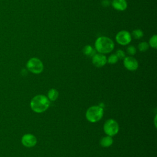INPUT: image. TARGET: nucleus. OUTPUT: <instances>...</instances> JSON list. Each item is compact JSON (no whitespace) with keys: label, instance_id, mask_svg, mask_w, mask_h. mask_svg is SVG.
I'll return each instance as SVG.
<instances>
[{"label":"nucleus","instance_id":"obj_1","mask_svg":"<svg viewBox=\"0 0 157 157\" xmlns=\"http://www.w3.org/2000/svg\"><path fill=\"white\" fill-rule=\"evenodd\" d=\"M50 104V101L46 96L37 94L31 99L30 107L35 113H40L45 112L48 109Z\"/></svg>","mask_w":157,"mask_h":157},{"label":"nucleus","instance_id":"obj_2","mask_svg":"<svg viewBox=\"0 0 157 157\" xmlns=\"http://www.w3.org/2000/svg\"><path fill=\"white\" fill-rule=\"evenodd\" d=\"M94 47L96 51L98 52V53L106 54L113 50L115 44L110 38L106 36H101L96 40Z\"/></svg>","mask_w":157,"mask_h":157},{"label":"nucleus","instance_id":"obj_3","mask_svg":"<svg viewBox=\"0 0 157 157\" xmlns=\"http://www.w3.org/2000/svg\"><path fill=\"white\" fill-rule=\"evenodd\" d=\"M104 115V109L99 105H93L90 107L86 112L85 117L90 123H96L100 121Z\"/></svg>","mask_w":157,"mask_h":157},{"label":"nucleus","instance_id":"obj_4","mask_svg":"<svg viewBox=\"0 0 157 157\" xmlns=\"http://www.w3.org/2000/svg\"><path fill=\"white\" fill-rule=\"evenodd\" d=\"M119 129L120 127L118 122L112 118L107 120L103 125V130L105 134L111 137L117 135Z\"/></svg>","mask_w":157,"mask_h":157},{"label":"nucleus","instance_id":"obj_5","mask_svg":"<svg viewBox=\"0 0 157 157\" xmlns=\"http://www.w3.org/2000/svg\"><path fill=\"white\" fill-rule=\"evenodd\" d=\"M27 69L35 74H40L44 70V64L42 61L36 57L30 58L26 63Z\"/></svg>","mask_w":157,"mask_h":157},{"label":"nucleus","instance_id":"obj_6","mask_svg":"<svg viewBox=\"0 0 157 157\" xmlns=\"http://www.w3.org/2000/svg\"><path fill=\"white\" fill-rule=\"evenodd\" d=\"M115 40L118 44L121 45H126L131 42L132 40V36L128 31L126 30H122L117 34L115 36Z\"/></svg>","mask_w":157,"mask_h":157},{"label":"nucleus","instance_id":"obj_7","mask_svg":"<svg viewBox=\"0 0 157 157\" xmlns=\"http://www.w3.org/2000/svg\"><path fill=\"white\" fill-rule=\"evenodd\" d=\"M123 65L126 69L130 71H134L139 67L137 60L131 56L124 57L123 59Z\"/></svg>","mask_w":157,"mask_h":157},{"label":"nucleus","instance_id":"obj_8","mask_svg":"<svg viewBox=\"0 0 157 157\" xmlns=\"http://www.w3.org/2000/svg\"><path fill=\"white\" fill-rule=\"evenodd\" d=\"M21 142L23 146L27 148H31L36 145L37 138L34 135L30 133H28L24 134L22 136Z\"/></svg>","mask_w":157,"mask_h":157},{"label":"nucleus","instance_id":"obj_9","mask_svg":"<svg viewBox=\"0 0 157 157\" xmlns=\"http://www.w3.org/2000/svg\"><path fill=\"white\" fill-rule=\"evenodd\" d=\"M107 57L102 53H96L92 56V63L96 67H101L107 63Z\"/></svg>","mask_w":157,"mask_h":157},{"label":"nucleus","instance_id":"obj_10","mask_svg":"<svg viewBox=\"0 0 157 157\" xmlns=\"http://www.w3.org/2000/svg\"><path fill=\"white\" fill-rule=\"evenodd\" d=\"M112 7L117 10L124 11L128 7V4L126 0H112Z\"/></svg>","mask_w":157,"mask_h":157},{"label":"nucleus","instance_id":"obj_11","mask_svg":"<svg viewBox=\"0 0 157 157\" xmlns=\"http://www.w3.org/2000/svg\"><path fill=\"white\" fill-rule=\"evenodd\" d=\"M113 142V140L112 137L109 136H106L103 137L101 139L100 145L102 147L107 148V147H110L112 145Z\"/></svg>","mask_w":157,"mask_h":157},{"label":"nucleus","instance_id":"obj_12","mask_svg":"<svg viewBox=\"0 0 157 157\" xmlns=\"http://www.w3.org/2000/svg\"><path fill=\"white\" fill-rule=\"evenodd\" d=\"M58 96H59L58 91L55 88H52L49 90V91H48L47 97L48 98L50 101H55L58 99Z\"/></svg>","mask_w":157,"mask_h":157},{"label":"nucleus","instance_id":"obj_13","mask_svg":"<svg viewBox=\"0 0 157 157\" xmlns=\"http://www.w3.org/2000/svg\"><path fill=\"white\" fill-rule=\"evenodd\" d=\"M83 53L86 56L92 57L94 55L96 54V50H94L91 45H87L83 48Z\"/></svg>","mask_w":157,"mask_h":157},{"label":"nucleus","instance_id":"obj_14","mask_svg":"<svg viewBox=\"0 0 157 157\" xmlns=\"http://www.w3.org/2000/svg\"><path fill=\"white\" fill-rule=\"evenodd\" d=\"M131 36H132L133 37L136 39H140L144 36V33L141 29H136L132 31Z\"/></svg>","mask_w":157,"mask_h":157},{"label":"nucleus","instance_id":"obj_15","mask_svg":"<svg viewBox=\"0 0 157 157\" xmlns=\"http://www.w3.org/2000/svg\"><path fill=\"white\" fill-rule=\"evenodd\" d=\"M148 45L153 48L156 49L157 48V36L156 34H154L150 37Z\"/></svg>","mask_w":157,"mask_h":157},{"label":"nucleus","instance_id":"obj_16","mask_svg":"<svg viewBox=\"0 0 157 157\" xmlns=\"http://www.w3.org/2000/svg\"><path fill=\"white\" fill-rule=\"evenodd\" d=\"M149 48V45L146 42H142L139 44L138 45V49L140 52H145L147 51Z\"/></svg>","mask_w":157,"mask_h":157},{"label":"nucleus","instance_id":"obj_17","mask_svg":"<svg viewBox=\"0 0 157 157\" xmlns=\"http://www.w3.org/2000/svg\"><path fill=\"white\" fill-rule=\"evenodd\" d=\"M118 59L116 55L112 54L108 57V59H107V63H108L110 64H114L118 62Z\"/></svg>","mask_w":157,"mask_h":157},{"label":"nucleus","instance_id":"obj_18","mask_svg":"<svg viewBox=\"0 0 157 157\" xmlns=\"http://www.w3.org/2000/svg\"><path fill=\"white\" fill-rule=\"evenodd\" d=\"M126 52L130 56H133L136 53V48L133 45H129L127 47Z\"/></svg>","mask_w":157,"mask_h":157},{"label":"nucleus","instance_id":"obj_19","mask_svg":"<svg viewBox=\"0 0 157 157\" xmlns=\"http://www.w3.org/2000/svg\"><path fill=\"white\" fill-rule=\"evenodd\" d=\"M116 55V56H117L118 59H123L124 58V57L126 56V54L124 53V51H123L121 49H119V50H117L116 51V53H115Z\"/></svg>","mask_w":157,"mask_h":157},{"label":"nucleus","instance_id":"obj_20","mask_svg":"<svg viewBox=\"0 0 157 157\" xmlns=\"http://www.w3.org/2000/svg\"><path fill=\"white\" fill-rule=\"evenodd\" d=\"M102 4L103 6H109L110 4V1L109 0H103L102 1Z\"/></svg>","mask_w":157,"mask_h":157}]
</instances>
